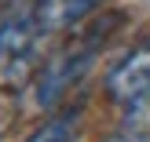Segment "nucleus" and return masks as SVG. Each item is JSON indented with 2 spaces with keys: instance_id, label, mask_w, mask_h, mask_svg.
Listing matches in <instances>:
<instances>
[{
  "instance_id": "f257e3e1",
  "label": "nucleus",
  "mask_w": 150,
  "mask_h": 142,
  "mask_svg": "<svg viewBox=\"0 0 150 142\" xmlns=\"http://www.w3.org/2000/svg\"><path fill=\"white\" fill-rule=\"evenodd\" d=\"M99 33L106 36V26H95L88 36H77L73 44H66L62 51H55V55L40 66V73H37V80H33L37 106L55 109L59 102L84 80V73L92 69V62H95V51H99Z\"/></svg>"
},
{
  "instance_id": "20e7f679",
  "label": "nucleus",
  "mask_w": 150,
  "mask_h": 142,
  "mask_svg": "<svg viewBox=\"0 0 150 142\" xmlns=\"http://www.w3.org/2000/svg\"><path fill=\"white\" fill-rule=\"evenodd\" d=\"M77 120H81V106H70L62 113L48 117L26 142H77Z\"/></svg>"
},
{
  "instance_id": "7ed1b4c3",
  "label": "nucleus",
  "mask_w": 150,
  "mask_h": 142,
  "mask_svg": "<svg viewBox=\"0 0 150 142\" xmlns=\"http://www.w3.org/2000/svg\"><path fill=\"white\" fill-rule=\"evenodd\" d=\"M29 7H33L44 33H59V29L81 26L88 15H95L103 7V0H33Z\"/></svg>"
},
{
  "instance_id": "f03ea898",
  "label": "nucleus",
  "mask_w": 150,
  "mask_h": 142,
  "mask_svg": "<svg viewBox=\"0 0 150 142\" xmlns=\"http://www.w3.org/2000/svg\"><path fill=\"white\" fill-rule=\"evenodd\" d=\"M106 95L117 106H143L150 102V36L132 44L106 73Z\"/></svg>"
},
{
  "instance_id": "423d86ee",
  "label": "nucleus",
  "mask_w": 150,
  "mask_h": 142,
  "mask_svg": "<svg viewBox=\"0 0 150 142\" xmlns=\"http://www.w3.org/2000/svg\"><path fill=\"white\" fill-rule=\"evenodd\" d=\"M114 142H125V139H114Z\"/></svg>"
},
{
  "instance_id": "39448f33",
  "label": "nucleus",
  "mask_w": 150,
  "mask_h": 142,
  "mask_svg": "<svg viewBox=\"0 0 150 142\" xmlns=\"http://www.w3.org/2000/svg\"><path fill=\"white\" fill-rule=\"evenodd\" d=\"M15 117H18V102H15L7 91H0V139H4L7 131H11Z\"/></svg>"
}]
</instances>
